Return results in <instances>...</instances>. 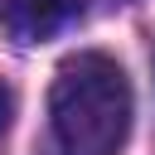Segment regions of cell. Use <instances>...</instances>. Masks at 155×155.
I'll list each match as a JSON object with an SVG mask.
<instances>
[{"instance_id": "obj_1", "label": "cell", "mask_w": 155, "mask_h": 155, "mask_svg": "<svg viewBox=\"0 0 155 155\" xmlns=\"http://www.w3.org/2000/svg\"><path fill=\"white\" fill-rule=\"evenodd\" d=\"M48 126L63 155H116L131 136V82L116 58L78 53L48 92Z\"/></svg>"}, {"instance_id": "obj_2", "label": "cell", "mask_w": 155, "mask_h": 155, "mask_svg": "<svg viewBox=\"0 0 155 155\" xmlns=\"http://www.w3.org/2000/svg\"><path fill=\"white\" fill-rule=\"evenodd\" d=\"M82 15V0H0V24L10 39L19 44H39L53 39L63 24H73Z\"/></svg>"}, {"instance_id": "obj_3", "label": "cell", "mask_w": 155, "mask_h": 155, "mask_svg": "<svg viewBox=\"0 0 155 155\" xmlns=\"http://www.w3.org/2000/svg\"><path fill=\"white\" fill-rule=\"evenodd\" d=\"M10 116H15V92L0 82V136H5V126H10Z\"/></svg>"}]
</instances>
